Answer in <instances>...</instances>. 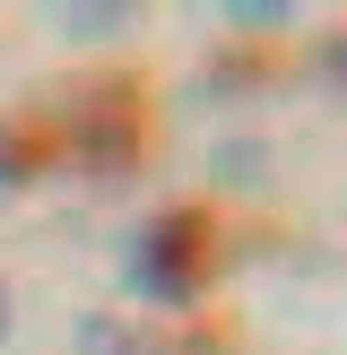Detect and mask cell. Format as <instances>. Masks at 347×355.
Masks as SVG:
<instances>
[{
	"label": "cell",
	"instance_id": "obj_1",
	"mask_svg": "<svg viewBox=\"0 0 347 355\" xmlns=\"http://www.w3.org/2000/svg\"><path fill=\"white\" fill-rule=\"evenodd\" d=\"M130 295H148V304H183L191 286H200V234H191V217H156L130 234Z\"/></svg>",
	"mask_w": 347,
	"mask_h": 355
},
{
	"label": "cell",
	"instance_id": "obj_2",
	"mask_svg": "<svg viewBox=\"0 0 347 355\" xmlns=\"http://www.w3.org/2000/svg\"><path fill=\"white\" fill-rule=\"evenodd\" d=\"M130 17L121 9H52V35H69V44H87V35H121Z\"/></svg>",
	"mask_w": 347,
	"mask_h": 355
},
{
	"label": "cell",
	"instance_id": "obj_3",
	"mask_svg": "<svg viewBox=\"0 0 347 355\" xmlns=\"http://www.w3.org/2000/svg\"><path fill=\"white\" fill-rule=\"evenodd\" d=\"M235 26H287V9H269V0H252V9H226Z\"/></svg>",
	"mask_w": 347,
	"mask_h": 355
},
{
	"label": "cell",
	"instance_id": "obj_4",
	"mask_svg": "<svg viewBox=\"0 0 347 355\" xmlns=\"http://www.w3.org/2000/svg\"><path fill=\"white\" fill-rule=\"evenodd\" d=\"M113 338H121V329H113V321H87V355H121Z\"/></svg>",
	"mask_w": 347,
	"mask_h": 355
},
{
	"label": "cell",
	"instance_id": "obj_5",
	"mask_svg": "<svg viewBox=\"0 0 347 355\" xmlns=\"http://www.w3.org/2000/svg\"><path fill=\"white\" fill-rule=\"evenodd\" d=\"M9 329H17V304H9V286H0V347H9Z\"/></svg>",
	"mask_w": 347,
	"mask_h": 355
}]
</instances>
